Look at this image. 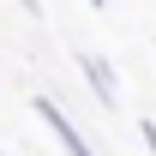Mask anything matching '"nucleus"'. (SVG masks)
I'll list each match as a JSON object with an SVG mask.
<instances>
[{
	"label": "nucleus",
	"mask_w": 156,
	"mask_h": 156,
	"mask_svg": "<svg viewBox=\"0 0 156 156\" xmlns=\"http://www.w3.org/2000/svg\"><path fill=\"white\" fill-rule=\"evenodd\" d=\"M36 114H42V126L60 138V150H66V156H96V150H90V138L78 132L66 114H60V102H54V96H36Z\"/></svg>",
	"instance_id": "f257e3e1"
},
{
	"label": "nucleus",
	"mask_w": 156,
	"mask_h": 156,
	"mask_svg": "<svg viewBox=\"0 0 156 156\" xmlns=\"http://www.w3.org/2000/svg\"><path fill=\"white\" fill-rule=\"evenodd\" d=\"M78 72H84V84H90V90H96V102H102V108H114V102H120L108 60H96V54H78Z\"/></svg>",
	"instance_id": "f03ea898"
},
{
	"label": "nucleus",
	"mask_w": 156,
	"mask_h": 156,
	"mask_svg": "<svg viewBox=\"0 0 156 156\" xmlns=\"http://www.w3.org/2000/svg\"><path fill=\"white\" fill-rule=\"evenodd\" d=\"M138 138H144V150L156 156V120H138Z\"/></svg>",
	"instance_id": "7ed1b4c3"
},
{
	"label": "nucleus",
	"mask_w": 156,
	"mask_h": 156,
	"mask_svg": "<svg viewBox=\"0 0 156 156\" xmlns=\"http://www.w3.org/2000/svg\"><path fill=\"white\" fill-rule=\"evenodd\" d=\"M90 6H96V12H102V6H108V0H90Z\"/></svg>",
	"instance_id": "20e7f679"
},
{
	"label": "nucleus",
	"mask_w": 156,
	"mask_h": 156,
	"mask_svg": "<svg viewBox=\"0 0 156 156\" xmlns=\"http://www.w3.org/2000/svg\"><path fill=\"white\" fill-rule=\"evenodd\" d=\"M0 156H6V150H0Z\"/></svg>",
	"instance_id": "39448f33"
}]
</instances>
